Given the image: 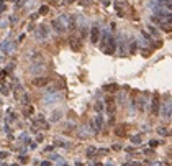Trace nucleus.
<instances>
[{
    "mask_svg": "<svg viewBox=\"0 0 172 166\" xmlns=\"http://www.w3.org/2000/svg\"><path fill=\"white\" fill-rule=\"evenodd\" d=\"M103 40L107 41V46H103L102 49L107 53V54H113V53H115V46H116V43H115V38L105 33V35H103Z\"/></svg>",
    "mask_w": 172,
    "mask_h": 166,
    "instance_id": "f257e3e1",
    "label": "nucleus"
},
{
    "mask_svg": "<svg viewBox=\"0 0 172 166\" xmlns=\"http://www.w3.org/2000/svg\"><path fill=\"white\" fill-rule=\"evenodd\" d=\"M16 100L18 102H21L25 107L26 105H30V99H28V94H26V91H25L23 87H16Z\"/></svg>",
    "mask_w": 172,
    "mask_h": 166,
    "instance_id": "f03ea898",
    "label": "nucleus"
},
{
    "mask_svg": "<svg viewBox=\"0 0 172 166\" xmlns=\"http://www.w3.org/2000/svg\"><path fill=\"white\" fill-rule=\"evenodd\" d=\"M15 46L16 44L13 43L12 40H5L0 43V53H7V54H10V53L15 51Z\"/></svg>",
    "mask_w": 172,
    "mask_h": 166,
    "instance_id": "7ed1b4c3",
    "label": "nucleus"
},
{
    "mask_svg": "<svg viewBox=\"0 0 172 166\" xmlns=\"http://www.w3.org/2000/svg\"><path fill=\"white\" fill-rule=\"evenodd\" d=\"M69 44H70V49L72 51H80V48H82V43H80V36H70L69 40Z\"/></svg>",
    "mask_w": 172,
    "mask_h": 166,
    "instance_id": "20e7f679",
    "label": "nucleus"
},
{
    "mask_svg": "<svg viewBox=\"0 0 172 166\" xmlns=\"http://www.w3.org/2000/svg\"><path fill=\"white\" fill-rule=\"evenodd\" d=\"M48 35H49V30H48V26H44V25H39L38 30H36V38H38V40H44V38H48Z\"/></svg>",
    "mask_w": 172,
    "mask_h": 166,
    "instance_id": "39448f33",
    "label": "nucleus"
},
{
    "mask_svg": "<svg viewBox=\"0 0 172 166\" xmlns=\"http://www.w3.org/2000/svg\"><path fill=\"white\" fill-rule=\"evenodd\" d=\"M100 40V28L98 26H92V31H90V41L92 43H97Z\"/></svg>",
    "mask_w": 172,
    "mask_h": 166,
    "instance_id": "423d86ee",
    "label": "nucleus"
},
{
    "mask_svg": "<svg viewBox=\"0 0 172 166\" xmlns=\"http://www.w3.org/2000/svg\"><path fill=\"white\" fill-rule=\"evenodd\" d=\"M151 112H153V115H157V112H159V95H157V94H154V95H153Z\"/></svg>",
    "mask_w": 172,
    "mask_h": 166,
    "instance_id": "0eeeda50",
    "label": "nucleus"
},
{
    "mask_svg": "<svg viewBox=\"0 0 172 166\" xmlns=\"http://www.w3.org/2000/svg\"><path fill=\"white\" fill-rule=\"evenodd\" d=\"M43 69H44V63H31V66H30V72H33V74H38Z\"/></svg>",
    "mask_w": 172,
    "mask_h": 166,
    "instance_id": "6e6552de",
    "label": "nucleus"
},
{
    "mask_svg": "<svg viewBox=\"0 0 172 166\" xmlns=\"http://www.w3.org/2000/svg\"><path fill=\"white\" fill-rule=\"evenodd\" d=\"M171 114H172V104H166L162 107V117L164 119H171Z\"/></svg>",
    "mask_w": 172,
    "mask_h": 166,
    "instance_id": "1a4fd4ad",
    "label": "nucleus"
},
{
    "mask_svg": "<svg viewBox=\"0 0 172 166\" xmlns=\"http://www.w3.org/2000/svg\"><path fill=\"white\" fill-rule=\"evenodd\" d=\"M48 82H49L48 77H36V79H33V84H35L36 87H43V86H46Z\"/></svg>",
    "mask_w": 172,
    "mask_h": 166,
    "instance_id": "9d476101",
    "label": "nucleus"
},
{
    "mask_svg": "<svg viewBox=\"0 0 172 166\" xmlns=\"http://www.w3.org/2000/svg\"><path fill=\"white\" fill-rule=\"evenodd\" d=\"M108 105H107V110H108V114H110V117H115V102L112 99H108Z\"/></svg>",
    "mask_w": 172,
    "mask_h": 166,
    "instance_id": "9b49d317",
    "label": "nucleus"
},
{
    "mask_svg": "<svg viewBox=\"0 0 172 166\" xmlns=\"http://www.w3.org/2000/svg\"><path fill=\"white\" fill-rule=\"evenodd\" d=\"M105 91L107 92H115V91H118V86L116 84H108V86H105Z\"/></svg>",
    "mask_w": 172,
    "mask_h": 166,
    "instance_id": "f8f14e48",
    "label": "nucleus"
},
{
    "mask_svg": "<svg viewBox=\"0 0 172 166\" xmlns=\"http://www.w3.org/2000/svg\"><path fill=\"white\" fill-rule=\"evenodd\" d=\"M48 12H49V7H48V5H43V7H41V8H39V15H46V13Z\"/></svg>",
    "mask_w": 172,
    "mask_h": 166,
    "instance_id": "ddd939ff",
    "label": "nucleus"
},
{
    "mask_svg": "<svg viewBox=\"0 0 172 166\" xmlns=\"http://www.w3.org/2000/svg\"><path fill=\"white\" fill-rule=\"evenodd\" d=\"M23 114L26 115V117H30V115L33 114V107H30V105H26L25 107V110H23Z\"/></svg>",
    "mask_w": 172,
    "mask_h": 166,
    "instance_id": "4468645a",
    "label": "nucleus"
},
{
    "mask_svg": "<svg viewBox=\"0 0 172 166\" xmlns=\"http://www.w3.org/2000/svg\"><path fill=\"white\" fill-rule=\"evenodd\" d=\"M59 117H61V114H59V112H54V114H53V122H57V120H59Z\"/></svg>",
    "mask_w": 172,
    "mask_h": 166,
    "instance_id": "2eb2a0df",
    "label": "nucleus"
},
{
    "mask_svg": "<svg viewBox=\"0 0 172 166\" xmlns=\"http://www.w3.org/2000/svg\"><path fill=\"white\" fill-rule=\"evenodd\" d=\"M162 3H164L167 8H171V10H172V0H162Z\"/></svg>",
    "mask_w": 172,
    "mask_h": 166,
    "instance_id": "dca6fc26",
    "label": "nucleus"
},
{
    "mask_svg": "<svg viewBox=\"0 0 172 166\" xmlns=\"http://www.w3.org/2000/svg\"><path fill=\"white\" fill-rule=\"evenodd\" d=\"M149 31L153 33L154 36H157V35H159V33H157V30H156V28H154V26H149Z\"/></svg>",
    "mask_w": 172,
    "mask_h": 166,
    "instance_id": "f3484780",
    "label": "nucleus"
},
{
    "mask_svg": "<svg viewBox=\"0 0 172 166\" xmlns=\"http://www.w3.org/2000/svg\"><path fill=\"white\" fill-rule=\"evenodd\" d=\"M0 92H2L3 95H7V94H8V89H7L5 86H2V87H0Z\"/></svg>",
    "mask_w": 172,
    "mask_h": 166,
    "instance_id": "a211bd4d",
    "label": "nucleus"
},
{
    "mask_svg": "<svg viewBox=\"0 0 172 166\" xmlns=\"http://www.w3.org/2000/svg\"><path fill=\"white\" fill-rule=\"evenodd\" d=\"M95 110H97V112L102 110V102H97V104H95Z\"/></svg>",
    "mask_w": 172,
    "mask_h": 166,
    "instance_id": "6ab92c4d",
    "label": "nucleus"
},
{
    "mask_svg": "<svg viewBox=\"0 0 172 166\" xmlns=\"http://www.w3.org/2000/svg\"><path fill=\"white\" fill-rule=\"evenodd\" d=\"M25 2H26V0H18V2H16V8L23 7V5H25Z\"/></svg>",
    "mask_w": 172,
    "mask_h": 166,
    "instance_id": "aec40b11",
    "label": "nucleus"
},
{
    "mask_svg": "<svg viewBox=\"0 0 172 166\" xmlns=\"http://www.w3.org/2000/svg\"><path fill=\"white\" fill-rule=\"evenodd\" d=\"M157 132H159L161 135H169V132L166 130V128H159V130H157Z\"/></svg>",
    "mask_w": 172,
    "mask_h": 166,
    "instance_id": "412c9836",
    "label": "nucleus"
},
{
    "mask_svg": "<svg viewBox=\"0 0 172 166\" xmlns=\"http://www.w3.org/2000/svg\"><path fill=\"white\" fill-rule=\"evenodd\" d=\"M131 142H133V143H139L141 138H139V137H133V138H131Z\"/></svg>",
    "mask_w": 172,
    "mask_h": 166,
    "instance_id": "4be33fe9",
    "label": "nucleus"
},
{
    "mask_svg": "<svg viewBox=\"0 0 172 166\" xmlns=\"http://www.w3.org/2000/svg\"><path fill=\"white\" fill-rule=\"evenodd\" d=\"M28 161V156H20V163H26Z\"/></svg>",
    "mask_w": 172,
    "mask_h": 166,
    "instance_id": "5701e85b",
    "label": "nucleus"
},
{
    "mask_svg": "<svg viewBox=\"0 0 172 166\" xmlns=\"http://www.w3.org/2000/svg\"><path fill=\"white\" fill-rule=\"evenodd\" d=\"M7 156H8L7 151H0V158H7Z\"/></svg>",
    "mask_w": 172,
    "mask_h": 166,
    "instance_id": "b1692460",
    "label": "nucleus"
},
{
    "mask_svg": "<svg viewBox=\"0 0 172 166\" xmlns=\"http://www.w3.org/2000/svg\"><path fill=\"white\" fill-rule=\"evenodd\" d=\"M149 145H151V146H157V145H159V143H157L156 140H151V142H149Z\"/></svg>",
    "mask_w": 172,
    "mask_h": 166,
    "instance_id": "393cba45",
    "label": "nucleus"
},
{
    "mask_svg": "<svg viewBox=\"0 0 172 166\" xmlns=\"http://www.w3.org/2000/svg\"><path fill=\"white\" fill-rule=\"evenodd\" d=\"M94 151H95V148H89V151H87V155L90 156V155H94Z\"/></svg>",
    "mask_w": 172,
    "mask_h": 166,
    "instance_id": "a878e982",
    "label": "nucleus"
},
{
    "mask_svg": "<svg viewBox=\"0 0 172 166\" xmlns=\"http://www.w3.org/2000/svg\"><path fill=\"white\" fill-rule=\"evenodd\" d=\"M3 10H5V3H3V2H0V12H3Z\"/></svg>",
    "mask_w": 172,
    "mask_h": 166,
    "instance_id": "bb28decb",
    "label": "nucleus"
},
{
    "mask_svg": "<svg viewBox=\"0 0 172 166\" xmlns=\"http://www.w3.org/2000/svg\"><path fill=\"white\" fill-rule=\"evenodd\" d=\"M143 36H144L146 40H151V36H149V35H148V33H146V31H143Z\"/></svg>",
    "mask_w": 172,
    "mask_h": 166,
    "instance_id": "cd10ccee",
    "label": "nucleus"
},
{
    "mask_svg": "<svg viewBox=\"0 0 172 166\" xmlns=\"http://www.w3.org/2000/svg\"><path fill=\"white\" fill-rule=\"evenodd\" d=\"M13 66H15V64H8V67H7V71H13Z\"/></svg>",
    "mask_w": 172,
    "mask_h": 166,
    "instance_id": "c85d7f7f",
    "label": "nucleus"
},
{
    "mask_svg": "<svg viewBox=\"0 0 172 166\" xmlns=\"http://www.w3.org/2000/svg\"><path fill=\"white\" fill-rule=\"evenodd\" d=\"M41 166H49V161H43V163H41Z\"/></svg>",
    "mask_w": 172,
    "mask_h": 166,
    "instance_id": "c756f323",
    "label": "nucleus"
},
{
    "mask_svg": "<svg viewBox=\"0 0 172 166\" xmlns=\"http://www.w3.org/2000/svg\"><path fill=\"white\" fill-rule=\"evenodd\" d=\"M94 166H102V165H100V163H97V165H94Z\"/></svg>",
    "mask_w": 172,
    "mask_h": 166,
    "instance_id": "7c9ffc66",
    "label": "nucleus"
},
{
    "mask_svg": "<svg viewBox=\"0 0 172 166\" xmlns=\"http://www.w3.org/2000/svg\"><path fill=\"white\" fill-rule=\"evenodd\" d=\"M10 166H20V165H16V163H15V165H10Z\"/></svg>",
    "mask_w": 172,
    "mask_h": 166,
    "instance_id": "2f4dec72",
    "label": "nucleus"
},
{
    "mask_svg": "<svg viewBox=\"0 0 172 166\" xmlns=\"http://www.w3.org/2000/svg\"><path fill=\"white\" fill-rule=\"evenodd\" d=\"M2 59H3V56H0V61H2Z\"/></svg>",
    "mask_w": 172,
    "mask_h": 166,
    "instance_id": "473e14b6",
    "label": "nucleus"
},
{
    "mask_svg": "<svg viewBox=\"0 0 172 166\" xmlns=\"http://www.w3.org/2000/svg\"><path fill=\"white\" fill-rule=\"evenodd\" d=\"M0 15H2V12H0Z\"/></svg>",
    "mask_w": 172,
    "mask_h": 166,
    "instance_id": "72a5a7b5",
    "label": "nucleus"
}]
</instances>
